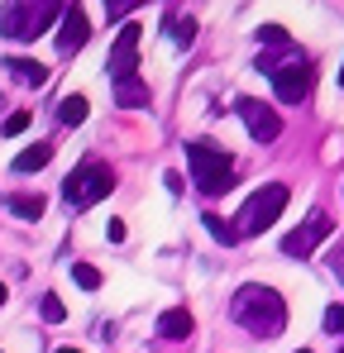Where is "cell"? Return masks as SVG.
I'll return each mask as SVG.
<instances>
[{
	"mask_svg": "<svg viewBox=\"0 0 344 353\" xmlns=\"http://www.w3.org/2000/svg\"><path fill=\"white\" fill-rule=\"evenodd\" d=\"M229 315H234L249 334H258V339H278V334L287 330L283 296L273 292V287H258V282H249V287H239V292H234Z\"/></svg>",
	"mask_w": 344,
	"mask_h": 353,
	"instance_id": "cell-1",
	"label": "cell"
},
{
	"mask_svg": "<svg viewBox=\"0 0 344 353\" xmlns=\"http://www.w3.org/2000/svg\"><path fill=\"white\" fill-rule=\"evenodd\" d=\"M187 163H191V181L201 196H220L234 186V163L225 148H216L211 139H191L187 143Z\"/></svg>",
	"mask_w": 344,
	"mask_h": 353,
	"instance_id": "cell-2",
	"label": "cell"
},
{
	"mask_svg": "<svg viewBox=\"0 0 344 353\" xmlns=\"http://www.w3.org/2000/svg\"><path fill=\"white\" fill-rule=\"evenodd\" d=\"M115 191V172L106 163H96V158H86L77 172L62 181V201L72 205V210H86V205H96V201H106Z\"/></svg>",
	"mask_w": 344,
	"mask_h": 353,
	"instance_id": "cell-3",
	"label": "cell"
},
{
	"mask_svg": "<svg viewBox=\"0 0 344 353\" xmlns=\"http://www.w3.org/2000/svg\"><path fill=\"white\" fill-rule=\"evenodd\" d=\"M283 210H287V186H283V181H268V186H258V191L244 201V210L234 215V220H239L234 230H239V239L263 234V230H268Z\"/></svg>",
	"mask_w": 344,
	"mask_h": 353,
	"instance_id": "cell-4",
	"label": "cell"
},
{
	"mask_svg": "<svg viewBox=\"0 0 344 353\" xmlns=\"http://www.w3.org/2000/svg\"><path fill=\"white\" fill-rule=\"evenodd\" d=\"M57 14H62V10L48 5V0H44V5H5V10H0V34L15 39V43H34Z\"/></svg>",
	"mask_w": 344,
	"mask_h": 353,
	"instance_id": "cell-5",
	"label": "cell"
},
{
	"mask_svg": "<svg viewBox=\"0 0 344 353\" xmlns=\"http://www.w3.org/2000/svg\"><path fill=\"white\" fill-rule=\"evenodd\" d=\"M234 110H239V119H244V129H249V139H254V143H273V139L283 134L278 110H273V105H263V101H254V96H239V101H234Z\"/></svg>",
	"mask_w": 344,
	"mask_h": 353,
	"instance_id": "cell-6",
	"label": "cell"
},
{
	"mask_svg": "<svg viewBox=\"0 0 344 353\" xmlns=\"http://www.w3.org/2000/svg\"><path fill=\"white\" fill-rule=\"evenodd\" d=\"M139 39H144V29H139V24H124V29L115 34L111 58H106V67H111V81L139 77V72H134V67H139Z\"/></svg>",
	"mask_w": 344,
	"mask_h": 353,
	"instance_id": "cell-7",
	"label": "cell"
},
{
	"mask_svg": "<svg viewBox=\"0 0 344 353\" xmlns=\"http://www.w3.org/2000/svg\"><path fill=\"white\" fill-rule=\"evenodd\" d=\"M273 91H278V101H287V105H301L306 91H311V67H306V58L283 62L278 77H273Z\"/></svg>",
	"mask_w": 344,
	"mask_h": 353,
	"instance_id": "cell-8",
	"label": "cell"
},
{
	"mask_svg": "<svg viewBox=\"0 0 344 353\" xmlns=\"http://www.w3.org/2000/svg\"><path fill=\"white\" fill-rule=\"evenodd\" d=\"M86 39H91L86 10H82V5H67V10H62V29H57V53H62V58H72V53H82V48H86Z\"/></svg>",
	"mask_w": 344,
	"mask_h": 353,
	"instance_id": "cell-9",
	"label": "cell"
},
{
	"mask_svg": "<svg viewBox=\"0 0 344 353\" xmlns=\"http://www.w3.org/2000/svg\"><path fill=\"white\" fill-rule=\"evenodd\" d=\"M330 230H335V225H330L325 215H311L306 225H296V230L283 239V253H287V258H306L321 239H330Z\"/></svg>",
	"mask_w": 344,
	"mask_h": 353,
	"instance_id": "cell-10",
	"label": "cell"
},
{
	"mask_svg": "<svg viewBox=\"0 0 344 353\" xmlns=\"http://www.w3.org/2000/svg\"><path fill=\"white\" fill-rule=\"evenodd\" d=\"M191 330H196V320H191L187 305H172V310L158 315V334H163V339H187Z\"/></svg>",
	"mask_w": 344,
	"mask_h": 353,
	"instance_id": "cell-11",
	"label": "cell"
},
{
	"mask_svg": "<svg viewBox=\"0 0 344 353\" xmlns=\"http://www.w3.org/2000/svg\"><path fill=\"white\" fill-rule=\"evenodd\" d=\"M0 67H5L15 81H24V86H44V81H48V67L34 62V58H5Z\"/></svg>",
	"mask_w": 344,
	"mask_h": 353,
	"instance_id": "cell-12",
	"label": "cell"
},
{
	"mask_svg": "<svg viewBox=\"0 0 344 353\" xmlns=\"http://www.w3.org/2000/svg\"><path fill=\"white\" fill-rule=\"evenodd\" d=\"M115 105H124V110L149 105V81H144V77H124V81H115Z\"/></svg>",
	"mask_w": 344,
	"mask_h": 353,
	"instance_id": "cell-13",
	"label": "cell"
},
{
	"mask_svg": "<svg viewBox=\"0 0 344 353\" xmlns=\"http://www.w3.org/2000/svg\"><path fill=\"white\" fill-rule=\"evenodd\" d=\"M53 163V143H34V148H24L19 158H15V172H39V168H48Z\"/></svg>",
	"mask_w": 344,
	"mask_h": 353,
	"instance_id": "cell-14",
	"label": "cell"
},
{
	"mask_svg": "<svg viewBox=\"0 0 344 353\" xmlns=\"http://www.w3.org/2000/svg\"><path fill=\"white\" fill-rule=\"evenodd\" d=\"M44 210H48V201H44L39 191H34V196H29V191H19V196H10V215H19V220H39Z\"/></svg>",
	"mask_w": 344,
	"mask_h": 353,
	"instance_id": "cell-15",
	"label": "cell"
},
{
	"mask_svg": "<svg viewBox=\"0 0 344 353\" xmlns=\"http://www.w3.org/2000/svg\"><path fill=\"white\" fill-rule=\"evenodd\" d=\"M57 119L62 124H82L86 119V96H62L57 101Z\"/></svg>",
	"mask_w": 344,
	"mask_h": 353,
	"instance_id": "cell-16",
	"label": "cell"
},
{
	"mask_svg": "<svg viewBox=\"0 0 344 353\" xmlns=\"http://www.w3.org/2000/svg\"><path fill=\"white\" fill-rule=\"evenodd\" d=\"M168 29H172V43L191 48V39H196V19H191V14H187V19H177V14H168Z\"/></svg>",
	"mask_w": 344,
	"mask_h": 353,
	"instance_id": "cell-17",
	"label": "cell"
},
{
	"mask_svg": "<svg viewBox=\"0 0 344 353\" xmlns=\"http://www.w3.org/2000/svg\"><path fill=\"white\" fill-rule=\"evenodd\" d=\"M72 282H77L82 292H96V287H101V272H96L91 263H72Z\"/></svg>",
	"mask_w": 344,
	"mask_h": 353,
	"instance_id": "cell-18",
	"label": "cell"
},
{
	"mask_svg": "<svg viewBox=\"0 0 344 353\" xmlns=\"http://www.w3.org/2000/svg\"><path fill=\"white\" fill-rule=\"evenodd\" d=\"M258 43H268V48H292V34H287L283 24H263V29H258Z\"/></svg>",
	"mask_w": 344,
	"mask_h": 353,
	"instance_id": "cell-19",
	"label": "cell"
},
{
	"mask_svg": "<svg viewBox=\"0 0 344 353\" xmlns=\"http://www.w3.org/2000/svg\"><path fill=\"white\" fill-rule=\"evenodd\" d=\"M201 220H206L211 239H220V243H234V239H239V230H234V225H225L220 215H201Z\"/></svg>",
	"mask_w": 344,
	"mask_h": 353,
	"instance_id": "cell-20",
	"label": "cell"
},
{
	"mask_svg": "<svg viewBox=\"0 0 344 353\" xmlns=\"http://www.w3.org/2000/svg\"><path fill=\"white\" fill-rule=\"evenodd\" d=\"M39 315H44L48 325H57V320L67 315V305H62V296H44V301H39Z\"/></svg>",
	"mask_w": 344,
	"mask_h": 353,
	"instance_id": "cell-21",
	"label": "cell"
},
{
	"mask_svg": "<svg viewBox=\"0 0 344 353\" xmlns=\"http://www.w3.org/2000/svg\"><path fill=\"white\" fill-rule=\"evenodd\" d=\"M29 129V110H15V115L5 119V139H15V134H24Z\"/></svg>",
	"mask_w": 344,
	"mask_h": 353,
	"instance_id": "cell-22",
	"label": "cell"
},
{
	"mask_svg": "<svg viewBox=\"0 0 344 353\" xmlns=\"http://www.w3.org/2000/svg\"><path fill=\"white\" fill-rule=\"evenodd\" d=\"M325 330H330L335 339L344 334V305H330V310H325Z\"/></svg>",
	"mask_w": 344,
	"mask_h": 353,
	"instance_id": "cell-23",
	"label": "cell"
},
{
	"mask_svg": "<svg viewBox=\"0 0 344 353\" xmlns=\"http://www.w3.org/2000/svg\"><path fill=\"white\" fill-rule=\"evenodd\" d=\"M106 239H111V243H124V220H111V225H106Z\"/></svg>",
	"mask_w": 344,
	"mask_h": 353,
	"instance_id": "cell-24",
	"label": "cell"
},
{
	"mask_svg": "<svg viewBox=\"0 0 344 353\" xmlns=\"http://www.w3.org/2000/svg\"><path fill=\"white\" fill-rule=\"evenodd\" d=\"M106 10H111V19H124V14H129L134 5H129V0H115V5H106Z\"/></svg>",
	"mask_w": 344,
	"mask_h": 353,
	"instance_id": "cell-25",
	"label": "cell"
},
{
	"mask_svg": "<svg viewBox=\"0 0 344 353\" xmlns=\"http://www.w3.org/2000/svg\"><path fill=\"white\" fill-rule=\"evenodd\" d=\"M5 301H10V292H5V282H0V305H5Z\"/></svg>",
	"mask_w": 344,
	"mask_h": 353,
	"instance_id": "cell-26",
	"label": "cell"
},
{
	"mask_svg": "<svg viewBox=\"0 0 344 353\" xmlns=\"http://www.w3.org/2000/svg\"><path fill=\"white\" fill-rule=\"evenodd\" d=\"M57 353H82V349H77V344H72V349H57Z\"/></svg>",
	"mask_w": 344,
	"mask_h": 353,
	"instance_id": "cell-27",
	"label": "cell"
},
{
	"mask_svg": "<svg viewBox=\"0 0 344 353\" xmlns=\"http://www.w3.org/2000/svg\"><path fill=\"white\" fill-rule=\"evenodd\" d=\"M340 86H344V67H340Z\"/></svg>",
	"mask_w": 344,
	"mask_h": 353,
	"instance_id": "cell-28",
	"label": "cell"
},
{
	"mask_svg": "<svg viewBox=\"0 0 344 353\" xmlns=\"http://www.w3.org/2000/svg\"><path fill=\"white\" fill-rule=\"evenodd\" d=\"M296 353H311V349H296Z\"/></svg>",
	"mask_w": 344,
	"mask_h": 353,
	"instance_id": "cell-29",
	"label": "cell"
},
{
	"mask_svg": "<svg viewBox=\"0 0 344 353\" xmlns=\"http://www.w3.org/2000/svg\"><path fill=\"white\" fill-rule=\"evenodd\" d=\"M335 353H344V349H335Z\"/></svg>",
	"mask_w": 344,
	"mask_h": 353,
	"instance_id": "cell-30",
	"label": "cell"
}]
</instances>
